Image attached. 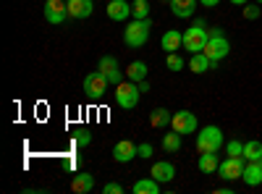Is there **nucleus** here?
I'll return each mask as SVG.
<instances>
[{
    "mask_svg": "<svg viewBox=\"0 0 262 194\" xmlns=\"http://www.w3.org/2000/svg\"><path fill=\"white\" fill-rule=\"evenodd\" d=\"M210 60H212V69H217V63H221L228 53H231V42L223 37V29H210V39H207V45L202 50Z\"/></svg>",
    "mask_w": 262,
    "mask_h": 194,
    "instance_id": "nucleus-1",
    "label": "nucleus"
},
{
    "mask_svg": "<svg viewBox=\"0 0 262 194\" xmlns=\"http://www.w3.org/2000/svg\"><path fill=\"white\" fill-rule=\"evenodd\" d=\"M149 32H152V21L149 18H134L123 29V42L128 48H142L144 42L149 39Z\"/></svg>",
    "mask_w": 262,
    "mask_h": 194,
    "instance_id": "nucleus-2",
    "label": "nucleus"
},
{
    "mask_svg": "<svg viewBox=\"0 0 262 194\" xmlns=\"http://www.w3.org/2000/svg\"><path fill=\"white\" fill-rule=\"evenodd\" d=\"M226 144V137L217 126H205L200 134H196V149L200 153H221Z\"/></svg>",
    "mask_w": 262,
    "mask_h": 194,
    "instance_id": "nucleus-3",
    "label": "nucleus"
},
{
    "mask_svg": "<svg viewBox=\"0 0 262 194\" xmlns=\"http://www.w3.org/2000/svg\"><path fill=\"white\" fill-rule=\"evenodd\" d=\"M207 39H210L207 27H196V24H191V27L184 32V50H189L191 55H194V53H202L205 45H207Z\"/></svg>",
    "mask_w": 262,
    "mask_h": 194,
    "instance_id": "nucleus-4",
    "label": "nucleus"
},
{
    "mask_svg": "<svg viewBox=\"0 0 262 194\" xmlns=\"http://www.w3.org/2000/svg\"><path fill=\"white\" fill-rule=\"evenodd\" d=\"M139 84L137 81H121V84H116V102L121 105V107H126V111H131V107H137V102H139Z\"/></svg>",
    "mask_w": 262,
    "mask_h": 194,
    "instance_id": "nucleus-5",
    "label": "nucleus"
},
{
    "mask_svg": "<svg viewBox=\"0 0 262 194\" xmlns=\"http://www.w3.org/2000/svg\"><path fill=\"white\" fill-rule=\"evenodd\" d=\"M196 116L191 113V111H179V113H173V118H170V128L173 132H179L181 137L184 134H194L196 132Z\"/></svg>",
    "mask_w": 262,
    "mask_h": 194,
    "instance_id": "nucleus-6",
    "label": "nucleus"
},
{
    "mask_svg": "<svg viewBox=\"0 0 262 194\" xmlns=\"http://www.w3.org/2000/svg\"><path fill=\"white\" fill-rule=\"evenodd\" d=\"M97 71H100L107 81H111V84H121V81H123V71H121L118 60H116L113 55H102L100 63H97Z\"/></svg>",
    "mask_w": 262,
    "mask_h": 194,
    "instance_id": "nucleus-7",
    "label": "nucleus"
},
{
    "mask_svg": "<svg viewBox=\"0 0 262 194\" xmlns=\"http://www.w3.org/2000/svg\"><path fill=\"white\" fill-rule=\"evenodd\" d=\"M107 84H111V81H107L100 71H95V74H90L84 79V95L90 100H100L105 95V90H107Z\"/></svg>",
    "mask_w": 262,
    "mask_h": 194,
    "instance_id": "nucleus-8",
    "label": "nucleus"
},
{
    "mask_svg": "<svg viewBox=\"0 0 262 194\" xmlns=\"http://www.w3.org/2000/svg\"><path fill=\"white\" fill-rule=\"evenodd\" d=\"M217 174H221L223 181H236V179H242L244 174V158H226L221 163V168H217Z\"/></svg>",
    "mask_w": 262,
    "mask_h": 194,
    "instance_id": "nucleus-9",
    "label": "nucleus"
},
{
    "mask_svg": "<svg viewBox=\"0 0 262 194\" xmlns=\"http://www.w3.org/2000/svg\"><path fill=\"white\" fill-rule=\"evenodd\" d=\"M45 18L50 24H63L66 18H69V6H66V0H45Z\"/></svg>",
    "mask_w": 262,
    "mask_h": 194,
    "instance_id": "nucleus-10",
    "label": "nucleus"
},
{
    "mask_svg": "<svg viewBox=\"0 0 262 194\" xmlns=\"http://www.w3.org/2000/svg\"><path fill=\"white\" fill-rule=\"evenodd\" d=\"M149 176H152V179H158L160 184H168V181L176 179V165L168 163V160H158V163H152Z\"/></svg>",
    "mask_w": 262,
    "mask_h": 194,
    "instance_id": "nucleus-11",
    "label": "nucleus"
},
{
    "mask_svg": "<svg viewBox=\"0 0 262 194\" xmlns=\"http://www.w3.org/2000/svg\"><path fill=\"white\" fill-rule=\"evenodd\" d=\"M66 6H69V18H90L92 11H95V3L92 0H66Z\"/></svg>",
    "mask_w": 262,
    "mask_h": 194,
    "instance_id": "nucleus-12",
    "label": "nucleus"
},
{
    "mask_svg": "<svg viewBox=\"0 0 262 194\" xmlns=\"http://www.w3.org/2000/svg\"><path fill=\"white\" fill-rule=\"evenodd\" d=\"M200 0H170V11L176 18H191L196 13Z\"/></svg>",
    "mask_w": 262,
    "mask_h": 194,
    "instance_id": "nucleus-13",
    "label": "nucleus"
},
{
    "mask_svg": "<svg viewBox=\"0 0 262 194\" xmlns=\"http://www.w3.org/2000/svg\"><path fill=\"white\" fill-rule=\"evenodd\" d=\"M160 48H163L165 53L181 50V48H184V34H181L179 29H168V32L163 34V39H160Z\"/></svg>",
    "mask_w": 262,
    "mask_h": 194,
    "instance_id": "nucleus-14",
    "label": "nucleus"
},
{
    "mask_svg": "<svg viewBox=\"0 0 262 194\" xmlns=\"http://www.w3.org/2000/svg\"><path fill=\"white\" fill-rule=\"evenodd\" d=\"M105 11H107V18L111 21H126L131 16V6L126 3V0H111Z\"/></svg>",
    "mask_w": 262,
    "mask_h": 194,
    "instance_id": "nucleus-15",
    "label": "nucleus"
},
{
    "mask_svg": "<svg viewBox=\"0 0 262 194\" xmlns=\"http://www.w3.org/2000/svg\"><path fill=\"white\" fill-rule=\"evenodd\" d=\"M242 181L247 186H259L262 184V165L257 160H247L244 165V174H242Z\"/></svg>",
    "mask_w": 262,
    "mask_h": 194,
    "instance_id": "nucleus-16",
    "label": "nucleus"
},
{
    "mask_svg": "<svg viewBox=\"0 0 262 194\" xmlns=\"http://www.w3.org/2000/svg\"><path fill=\"white\" fill-rule=\"evenodd\" d=\"M113 158H116V163H131V160L137 158V144H131L128 139L118 142L113 147Z\"/></svg>",
    "mask_w": 262,
    "mask_h": 194,
    "instance_id": "nucleus-17",
    "label": "nucleus"
},
{
    "mask_svg": "<svg viewBox=\"0 0 262 194\" xmlns=\"http://www.w3.org/2000/svg\"><path fill=\"white\" fill-rule=\"evenodd\" d=\"M95 189V176L92 174H76L71 179V191L76 194H90Z\"/></svg>",
    "mask_w": 262,
    "mask_h": 194,
    "instance_id": "nucleus-18",
    "label": "nucleus"
},
{
    "mask_svg": "<svg viewBox=\"0 0 262 194\" xmlns=\"http://www.w3.org/2000/svg\"><path fill=\"white\" fill-rule=\"evenodd\" d=\"M212 69V60L205 55V53H194L191 58H189V71L191 74H205V71H210Z\"/></svg>",
    "mask_w": 262,
    "mask_h": 194,
    "instance_id": "nucleus-19",
    "label": "nucleus"
},
{
    "mask_svg": "<svg viewBox=\"0 0 262 194\" xmlns=\"http://www.w3.org/2000/svg\"><path fill=\"white\" fill-rule=\"evenodd\" d=\"M202 174H215L221 168V160H217V153H200V160H196Z\"/></svg>",
    "mask_w": 262,
    "mask_h": 194,
    "instance_id": "nucleus-20",
    "label": "nucleus"
},
{
    "mask_svg": "<svg viewBox=\"0 0 262 194\" xmlns=\"http://www.w3.org/2000/svg\"><path fill=\"white\" fill-rule=\"evenodd\" d=\"M170 118H173V113H168L165 107H155V111L149 113V126L152 128H165V126H170Z\"/></svg>",
    "mask_w": 262,
    "mask_h": 194,
    "instance_id": "nucleus-21",
    "label": "nucleus"
},
{
    "mask_svg": "<svg viewBox=\"0 0 262 194\" xmlns=\"http://www.w3.org/2000/svg\"><path fill=\"white\" fill-rule=\"evenodd\" d=\"M147 63L144 60H131L128 66H126V76L131 79V81H142V79H147Z\"/></svg>",
    "mask_w": 262,
    "mask_h": 194,
    "instance_id": "nucleus-22",
    "label": "nucleus"
},
{
    "mask_svg": "<svg viewBox=\"0 0 262 194\" xmlns=\"http://www.w3.org/2000/svg\"><path fill=\"white\" fill-rule=\"evenodd\" d=\"M134 194H160V181L158 179H142L134 184Z\"/></svg>",
    "mask_w": 262,
    "mask_h": 194,
    "instance_id": "nucleus-23",
    "label": "nucleus"
},
{
    "mask_svg": "<svg viewBox=\"0 0 262 194\" xmlns=\"http://www.w3.org/2000/svg\"><path fill=\"white\" fill-rule=\"evenodd\" d=\"M262 158V142L259 139H249L244 144V160H259Z\"/></svg>",
    "mask_w": 262,
    "mask_h": 194,
    "instance_id": "nucleus-24",
    "label": "nucleus"
},
{
    "mask_svg": "<svg viewBox=\"0 0 262 194\" xmlns=\"http://www.w3.org/2000/svg\"><path fill=\"white\" fill-rule=\"evenodd\" d=\"M163 149H165V153H179V149H181V134L179 132L165 134L163 137Z\"/></svg>",
    "mask_w": 262,
    "mask_h": 194,
    "instance_id": "nucleus-25",
    "label": "nucleus"
},
{
    "mask_svg": "<svg viewBox=\"0 0 262 194\" xmlns=\"http://www.w3.org/2000/svg\"><path fill=\"white\" fill-rule=\"evenodd\" d=\"M131 16H134V18H149V6H147V0H137V3L131 6Z\"/></svg>",
    "mask_w": 262,
    "mask_h": 194,
    "instance_id": "nucleus-26",
    "label": "nucleus"
},
{
    "mask_svg": "<svg viewBox=\"0 0 262 194\" xmlns=\"http://www.w3.org/2000/svg\"><path fill=\"white\" fill-rule=\"evenodd\" d=\"M226 153H228L231 158H244V142H238V139H231V142L226 144Z\"/></svg>",
    "mask_w": 262,
    "mask_h": 194,
    "instance_id": "nucleus-27",
    "label": "nucleus"
},
{
    "mask_svg": "<svg viewBox=\"0 0 262 194\" xmlns=\"http://www.w3.org/2000/svg\"><path fill=\"white\" fill-rule=\"evenodd\" d=\"M244 18H247V21L262 18V6H259V3H247V6H244Z\"/></svg>",
    "mask_w": 262,
    "mask_h": 194,
    "instance_id": "nucleus-28",
    "label": "nucleus"
},
{
    "mask_svg": "<svg viewBox=\"0 0 262 194\" xmlns=\"http://www.w3.org/2000/svg\"><path fill=\"white\" fill-rule=\"evenodd\" d=\"M168 69L170 71H184V58L179 53H168Z\"/></svg>",
    "mask_w": 262,
    "mask_h": 194,
    "instance_id": "nucleus-29",
    "label": "nucleus"
},
{
    "mask_svg": "<svg viewBox=\"0 0 262 194\" xmlns=\"http://www.w3.org/2000/svg\"><path fill=\"white\" fill-rule=\"evenodd\" d=\"M152 144L149 142H142V144H137V158H142V160H147V158H152Z\"/></svg>",
    "mask_w": 262,
    "mask_h": 194,
    "instance_id": "nucleus-30",
    "label": "nucleus"
},
{
    "mask_svg": "<svg viewBox=\"0 0 262 194\" xmlns=\"http://www.w3.org/2000/svg\"><path fill=\"white\" fill-rule=\"evenodd\" d=\"M79 147H86V144H90L92 142V134L90 132H86V128H79V134H76V139H74Z\"/></svg>",
    "mask_w": 262,
    "mask_h": 194,
    "instance_id": "nucleus-31",
    "label": "nucleus"
},
{
    "mask_svg": "<svg viewBox=\"0 0 262 194\" xmlns=\"http://www.w3.org/2000/svg\"><path fill=\"white\" fill-rule=\"evenodd\" d=\"M102 194H123V186L116 184V181H111V184H105V186H102Z\"/></svg>",
    "mask_w": 262,
    "mask_h": 194,
    "instance_id": "nucleus-32",
    "label": "nucleus"
},
{
    "mask_svg": "<svg viewBox=\"0 0 262 194\" xmlns=\"http://www.w3.org/2000/svg\"><path fill=\"white\" fill-rule=\"evenodd\" d=\"M221 0H200V6H205V8H215Z\"/></svg>",
    "mask_w": 262,
    "mask_h": 194,
    "instance_id": "nucleus-33",
    "label": "nucleus"
},
{
    "mask_svg": "<svg viewBox=\"0 0 262 194\" xmlns=\"http://www.w3.org/2000/svg\"><path fill=\"white\" fill-rule=\"evenodd\" d=\"M139 84V92L144 95V92H149V84H147V79H142V81H137Z\"/></svg>",
    "mask_w": 262,
    "mask_h": 194,
    "instance_id": "nucleus-34",
    "label": "nucleus"
},
{
    "mask_svg": "<svg viewBox=\"0 0 262 194\" xmlns=\"http://www.w3.org/2000/svg\"><path fill=\"white\" fill-rule=\"evenodd\" d=\"M231 3H233V6H247L249 0H231Z\"/></svg>",
    "mask_w": 262,
    "mask_h": 194,
    "instance_id": "nucleus-35",
    "label": "nucleus"
},
{
    "mask_svg": "<svg viewBox=\"0 0 262 194\" xmlns=\"http://www.w3.org/2000/svg\"><path fill=\"white\" fill-rule=\"evenodd\" d=\"M160 3H170V0H160Z\"/></svg>",
    "mask_w": 262,
    "mask_h": 194,
    "instance_id": "nucleus-36",
    "label": "nucleus"
},
{
    "mask_svg": "<svg viewBox=\"0 0 262 194\" xmlns=\"http://www.w3.org/2000/svg\"><path fill=\"white\" fill-rule=\"evenodd\" d=\"M257 163H259V165H262V158H259V160H257Z\"/></svg>",
    "mask_w": 262,
    "mask_h": 194,
    "instance_id": "nucleus-37",
    "label": "nucleus"
},
{
    "mask_svg": "<svg viewBox=\"0 0 262 194\" xmlns=\"http://www.w3.org/2000/svg\"><path fill=\"white\" fill-rule=\"evenodd\" d=\"M257 3H259V6H262V0H257Z\"/></svg>",
    "mask_w": 262,
    "mask_h": 194,
    "instance_id": "nucleus-38",
    "label": "nucleus"
}]
</instances>
